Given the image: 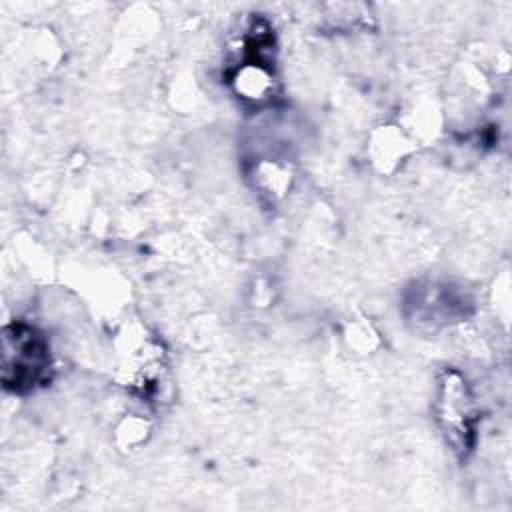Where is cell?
Instances as JSON below:
<instances>
[{"mask_svg": "<svg viewBox=\"0 0 512 512\" xmlns=\"http://www.w3.org/2000/svg\"><path fill=\"white\" fill-rule=\"evenodd\" d=\"M440 420L452 442L468 446V434L472 432V402L466 384L454 372H448L440 384Z\"/></svg>", "mask_w": 512, "mask_h": 512, "instance_id": "cell-2", "label": "cell"}, {"mask_svg": "<svg viewBox=\"0 0 512 512\" xmlns=\"http://www.w3.org/2000/svg\"><path fill=\"white\" fill-rule=\"evenodd\" d=\"M50 366L44 338L30 326L16 324L2 338V380L14 390H30L46 378Z\"/></svg>", "mask_w": 512, "mask_h": 512, "instance_id": "cell-1", "label": "cell"}]
</instances>
